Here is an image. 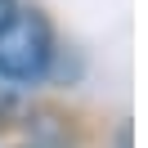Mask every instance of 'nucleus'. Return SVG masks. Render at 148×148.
Returning <instances> with one entry per match:
<instances>
[{
  "instance_id": "nucleus-1",
  "label": "nucleus",
  "mask_w": 148,
  "mask_h": 148,
  "mask_svg": "<svg viewBox=\"0 0 148 148\" xmlns=\"http://www.w3.org/2000/svg\"><path fill=\"white\" fill-rule=\"evenodd\" d=\"M54 23L45 18V9L27 5L14 9V18L0 27V76L14 85H36L54 67Z\"/></svg>"
},
{
  "instance_id": "nucleus-2",
  "label": "nucleus",
  "mask_w": 148,
  "mask_h": 148,
  "mask_svg": "<svg viewBox=\"0 0 148 148\" xmlns=\"http://www.w3.org/2000/svg\"><path fill=\"white\" fill-rule=\"evenodd\" d=\"M14 9H18V0H0V27L14 18Z\"/></svg>"
}]
</instances>
